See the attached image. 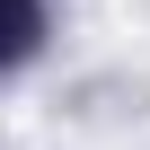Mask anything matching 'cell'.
I'll return each instance as SVG.
<instances>
[{"label": "cell", "mask_w": 150, "mask_h": 150, "mask_svg": "<svg viewBox=\"0 0 150 150\" xmlns=\"http://www.w3.org/2000/svg\"><path fill=\"white\" fill-rule=\"evenodd\" d=\"M27 35H35V0H0V62L27 53Z\"/></svg>", "instance_id": "cell-1"}]
</instances>
